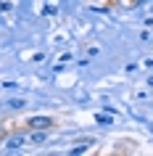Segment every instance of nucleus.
Segmentation results:
<instances>
[{
  "label": "nucleus",
  "mask_w": 153,
  "mask_h": 156,
  "mask_svg": "<svg viewBox=\"0 0 153 156\" xmlns=\"http://www.w3.org/2000/svg\"><path fill=\"white\" fill-rule=\"evenodd\" d=\"M5 146H8V148H19V146H21V138H13V140H8Z\"/></svg>",
  "instance_id": "obj_2"
},
{
  "label": "nucleus",
  "mask_w": 153,
  "mask_h": 156,
  "mask_svg": "<svg viewBox=\"0 0 153 156\" xmlns=\"http://www.w3.org/2000/svg\"><path fill=\"white\" fill-rule=\"evenodd\" d=\"M29 124H32L34 130H45V127L50 124V119L48 116H34V119H29Z\"/></svg>",
  "instance_id": "obj_1"
}]
</instances>
